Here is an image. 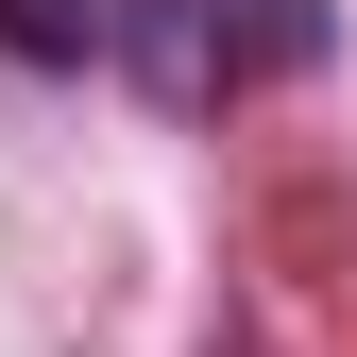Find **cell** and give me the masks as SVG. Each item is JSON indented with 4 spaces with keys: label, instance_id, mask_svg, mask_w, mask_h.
<instances>
[{
    "label": "cell",
    "instance_id": "6da1fadb",
    "mask_svg": "<svg viewBox=\"0 0 357 357\" xmlns=\"http://www.w3.org/2000/svg\"><path fill=\"white\" fill-rule=\"evenodd\" d=\"M0 34H17V52H34V68H68V52H85V34H102V0H0Z\"/></svg>",
    "mask_w": 357,
    "mask_h": 357
}]
</instances>
